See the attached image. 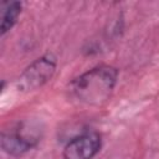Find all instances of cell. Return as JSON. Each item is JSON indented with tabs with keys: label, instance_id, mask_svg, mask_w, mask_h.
<instances>
[{
	"label": "cell",
	"instance_id": "obj_1",
	"mask_svg": "<svg viewBox=\"0 0 159 159\" xmlns=\"http://www.w3.org/2000/svg\"><path fill=\"white\" fill-rule=\"evenodd\" d=\"M117 81L116 67L99 65L73 78L68 84V94L81 104L101 106L111 98Z\"/></svg>",
	"mask_w": 159,
	"mask_h": 159
},
{
	"label": "cell",
	"instance_id": "obj_2",
	"mask_svg": "<svg viewBox=\"0 0 159 159\" xmlns=\"http://www.w3.org/2000/svg\"><path fill=\"white\" fill-rule=\"evenodd\" d=\"M41 140L40 128L30 122H19L9 129H4L1 134V148L12 157H19L32 148Z\"/></svg>",
	"mask_w": 159,
	"mask_h": 159
},
{
	"label": "cell",
	"instance_id": "obj_3",
	"mask_svg": "<svg viewBox=\"0 0 159 159\" xmlns=\"http://www.w3.org/2000/svg\"><path fill=\"white\" fill-rule=\"evenodd\" d=\"M56 57L52 53H46L36 58L20 75L17 84L24 91H34L47 83L56 71Z\"/></svg>",
	"mask_w": 159,
	"mask_h": 159
},
{
	"label": "cell",
	"instance_id": "obj_4",
	"mask_svg": "<svg viewBox=\"0 0 159 159\" xmlns=\"http://www.w3.org/2000/svg\"><path fill=\"white\" fill-rule=\"evenodd\" d=\"M102 147V138L97 132H87L72 138L63 148V159H92Z\"/></svg>",
	"mask_w": 159,
	"mask_h": 159
},
{
	"label": "cell",
	"instance_id": "obj_5",
	"mask_svg": "<svg viewBox=\"0 0 159 159\" xmlns=\"http://www.w3.org/2000/svg\"><path fill=\"white\" fill-rule=\"evenodd\" d=\"M22 10V2L11 1L2 4V16H1V36H5L16 24Z\"/></svg>",
	"mask_w": 159,
	"mask_h": 159
}]
</instances>
